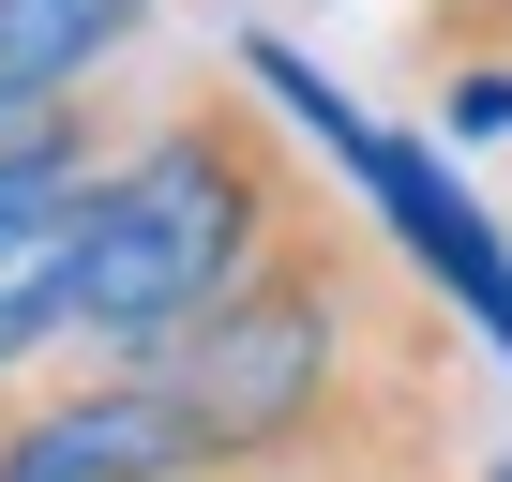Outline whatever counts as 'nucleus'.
<instances>
[{
    "instance_id": "obj_1",
    "label": "nucleus",
    "mask_w": 512,
    "mask_h": 482,
    "mask_svg": "<svg viewBox=\"0 0 512 482\" xmlns=\"http://www.w3.org/2000/svg\"><path fill=\"white\" fill-rule=\"evenodd\" d=\"M151 377L211 482H422L437 467V302H407L377 241L332 226L317 196Z\"/></svg>"
},
{
    "instance_id": "obj_2",
    "label": "nucleus",
    "mask_w": 512,
    "mask_h": 482,
    "mask_svg": "<svg viewBox=\"0 0 512 482\" xmlns=\"http://www.w3.org/2000/svg\"><path fill=\"white\" fill-rule=\"evenodd\" d=\"M302 226V166L241 91H181L151 136L106 151L91 181V257H76V362L151 377L272 241Z\"/></svg>"
},
{
    "instance_id": "obj_3",
    "label": "nucleus",
    "mask_w": 512,
    "mask_h": 482,
    "mask_svg": "<svg viewBox=\"0 0 512 482\" xmlns=\"http://www.w3.org/2000/svg\"><path fill=\"white\" fill-rule=\"evenodd\" d=\"M256 76H272V91L302 106V136H332V151L362 166V196H377V211L407 226L422 287H437V302H467V317H482V347H512V257H497V226H482V211H467V196H452V181H437V166L407 151V136H362V121L332 106V76H317V61L256 46Z\"/></svg>"
},
{
    "instance_id": "obj_4",
    "label": "nucleus",
    "mask_w": 512,
    "mask_h": 482,
    "mask_svg": "<svg viewBox=\"0 0 512 482\" xmlns=\"http://www.w3.org/2000/svg\"><path fill=\"white\" fill-rule=\"evenodd\" d=\"M151 31V0H0V91H91Z\"/></svg>"
},
{
    "instance_id": "obj_5",
    "label": "nucleus",
    "mask_w": 512,
    "mask_h": 482,
    "mask_svg": "<svg viewBox=\"0 0 512 482\" xmlns=\"http://www.w3.org/2000/svg\"><path fill=\"white\" fill-rule=\"evenodd\" d=\"M482 31H497V46H512V0H482Z\"/></svg>"
},
{
    "instance_id": "obj_6",
    "label": "nucleus",
    "mask_w": 512,
    "mask_h": 482,
    "mask_svg": "<svg viewBox=\"0 0 512 482\" xmlns=\"http://www.w3.org/2000/svg\"><path fill=\"white\" fill-rule=\"evenodd\" d=\"M482 482H512V467H482Z\"/></svg>"
},
{
    "instance_id": "obj_7",
    "label": "nucleus",
    "mask_w": 512,
    "mask_h": 482,
    "mask_svg": "<svg viewBox=\"0 0 512 482\" xmlns=\"http://www.w3.org/2000/svg\"><path fill=\"white\" fill-rule=\"evenodd\" d=\"M181 482H211V467H181Z\"/></svg>"
}]
</instances>
